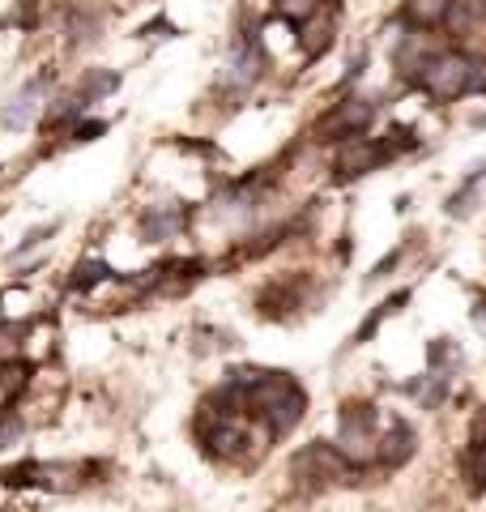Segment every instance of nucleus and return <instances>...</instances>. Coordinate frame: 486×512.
<instances>
[{
	"instance_id": "f257e3e1",
	"label": "nucleus",
	"mask_w": 486,
	"mask_h": 512,
	"mask_svg": "<svg viewBox=\"0 0 486 512\" xmlns=\"http://www.w3.org/2000/svg\"><path fill=\"white\" fill-rule=\"evenodd\" d=\"M243 414L261 423L273 440H286L290 431L303 423L307 393L290 372H269V367H261L252 384H243Z\"/></svg>"
},
{
	"instance_id": "f03ea898",
	"label": "nucleus",
	"mask_w": 486,
	"mask_h": 512,
	"mask_svg": "<svg viewBox=\"0 0 486 512\" xmlns=\"http://www.w3.org/2000/svg\"><path fill=\"white\" fill-rule=\"evenodd\" d=\"M414 86L423 90L431 103L474 99V94H486V60L465 52V47H444V52H435L423 64V73L414 77Z\"/></svg>"
},
{
	"instance_id": "7ed1b4c3",
	"label": "nucleus",
	"mask_w": 486,
	"mask_h": 512,
	"mask_svg": "<svg viewBox=\"0 0 486 512\" xmlns=\"http://www.w3.org/2000/svg\"><path fill=\"white\" fill-rule=\"evenodd\" d=\"M290 478H295L299 491L316 495V491H329V487H354L363 478V470H354L333 440H312L290 457Z\"/></svg>"
},
{
	"instance_id": "20e7f679",
	"label": "nucleus",
	"mask_w": 486,
	"mask_h": 512,
	"mask_svg": "<svg viewBox=\"0 0 486 512\" xmlns=\"http://www.w3.org/2000/svg\"><path fill=\"white\" fill-rule=\"evenodd\" d=\"M333 444L342 448V457L354 470H363V474L376 470L380 466V410L371 402H346Z\"/></svg>"
},
{
	"instance_id": "39448f33",
	"label": "nucleus",
	"mask_w": 486,
	"mask_h": 512,
	"mask_svg": "<svg viewBox=\"0 0 486 512\" xmlns=\"http://www.w3.org/2000/svg\"><path fill=\"white\" fill-rule=\"evenodd\" d=\"M376 116H380L376 99H367V94H346L342 103H333L316 120L312 133H316L320 146H342V141H350V137H367L371 124H376Z\"/></svg>"
},
{
	"instance_id": "423d86ee",
	"label": "nucleus",
	"mask_w": 486,
	"mask_h": 512,
	"mask_svg": "<svg viewBox=\"0 0 486 512\" xmlns=\"http://www.w3.org/2000/svg\"><path fill=\"white\" fill-rule=\"evenodd\" d=\"M384 163H388V154L380 146V137H350L342 146H333V180L337 184L363 180V175L380 171Z\"/></svg>"
},
{
	"instance_id": "0eeeda50",
	"label": "nucleus",
	"mask_w": 486,
	"mask_h": 512,
	"mask_svg": "<svg viewBox=\"0 0 486 512\" xmlns=\"http://www.w3.org/2000/svg\"><path fill=\"white\" fill-rule=\"evenodd\" d=\"M47 82H52L47 73L30 77V82H26L18 94H13L9 103H0V124L13 128V133H26V128L47 111Z\"/></svg>"
},
{
	"instance_id": "6e6552de",
	"label": "nucleus",
	"mask_w": 486,
	"mask_h": 512,
	"mask_svg": "<svg viewBox=\"0 0 486 512\" xmlns=\"http://www.w3.org/2000/svg\"><path fill=\"white\" fill-rule=\"evenodd\" d=\"M418 453V431L405 423L401 414H388V427H380V470H401L410 466Z\"/></svg>"
},
{
	"instance_id": "1a4fd4ad",
	"label": "nucleus",
	"mask_w": 486,
	"mask_h": 512,
	"mask_svg": "<svg viewBox=\"0 0 486 512\" xmlns=\"http://www.w3.org/2000/svg\"><path fill=\"white\" fill-rule=\"evenodd\" d=\"M141 239L145 244H167V239H175L184 227H188V210L175 201H158V205H145L141 210Z\"/></svg>"
},
{
	"instance_id": "9d476101",
	"label": "nucleus",
	"mask_w": 486,
	"mask_h": 512,
	"mask_svg": "<svg viewBox=\"0 0 486 512\" xmlns=\"http://www.w3.org/2000/svg\"><path fill=\"white\" fill-rule=\"evenodd\" d=\"M482 184H486V158H478V163L465 171V180L448 192V201H444L448 218H469L474 214L478 201H482Z\"/></svg>"
},
{
	"instance_id": "9b49d317",
	"label": "nucleus",
	"mask_w": 486,
	"mask_h": 512,
	"mask_svg": "<svg viewBox=\"0 0 486 512\" xmlns=\"http://www.w3.org/2000/svg\"><path fill=\"white\" fill-rule=\"evenodd\" d=\"M30 380H35V363H26V359H0V414L13 410L26 397L30 389Z\"/></svg>"
},
{
	"instance_id": "f8f14e48",
	"label": "nucleus",
	"mask_w": 486,
	"mask_h": 512,
	"mask_svg": "<svg viewBox=\"0 0 486 512\" xmlns=\"http://www.w3.org/2000/svg\"><path fill=\"white\" fill-rule=\"evenodd\" d=\"M457 0H405L401 13H397V22L405 30H440L448 22V13Z\"/></svg>"
},
{
	"instance_id": "ddd939ff",
	"label": "nucleus",
	"mask_w": 486,
	"mask_h": 512,
	"mask_svg": "<svg viewBox=\"0 0 486 512\" xmlns=\"http://www.w3.org/2000/svg\"><path fill=\"white\" fill-rule=\"evenodd\" d=\"M116 90H120V73H111V69H86L73 94L90 107V103H99V99H107V94H116Z\"/></svg>"
},
{
	"instance_id": "4468645a",
	"label": "nucleus",
	"mask_w": 486,
	"mask_h": 512,
	"mask_svg": "<svg viewBox=\"0 0 486 512\" xmlns=\"http://www.w3.org/2000/svg\"><path fill=\"white\" fill-rule=\"evenodd\" d=\"M111 278H116V274H111L107 261H77L73 274H69V291L86 295V291H94V286H103V282H111Z\"/></svg>"
},
{
	"instance_id": "2eb2a0df",
	"label": "nucleus",
	"mask_w": 486,
	"mask_h": 512,
	"mask_svg": "<svg viewBox=\"0 0 486 512\" xmlns=\"http://www.w3.org/2000/svg\"><path fill=\"white\" fill-rule=\"evenodd\" d=\"M405 299H410V291H397L393 299H384V303H376V312H371V316L363 320V325H359V333H354V338H350V342H354V346H363V342H371V338H376V329L384 325V320L401 312V303H405Z\"/></svg>"
},
{
	"instance_id": "dca6fc26",
	"label": "nucleus",
	"mask_w": 486,
	"mask_h": 512,
	"mask_svg": "<svg viewBox=\"0 0 486 512\" xmlns=\"http://www.w3.org/2000/svg\"><path fill=\"white\" fill-rule=\"evenodd\" d=\"M278 5V13L286 22H295V26H303V22H312L316 13H320V0H273Z\"/></svg>"
},
{
	"instance_id": "f3484780",
	"label": "nucleus",
	"mask_w": 486,
	"mask_h": 512,
	"mask_svg": "<svg viewBox=\"0 0 486 512\" xmlns=\"http://www.w3.org/2000/svg\"><path fill=\"white\" fill-rule=\"evenodd\" d=\"M22 436H26V419H22V414H18V410H5V414H0V453H9V448L18 444Z\"/></svg>"
},
{
	"instance_id": "a211bd4d",
	"label": "nucleus",
	"mask_w": 486,
	"mask_h": 512,
	"mask_svg": "<svg viewBox=\"0 0 486 512\" xmlns=\"http://www.w3.org/2000/svg\"><path fill=\"white\" fill-rule=\"evenodd\" d=\"M56 231H60V222H43V227H35V231H26V235H22V244H18V248H13V252H9V261H22V256H26L30 248H43V244H47V239H52Z\"/></svg>"
},
{
	"instance_id": "6ab92c4d",
	"label": "nucleus",
	"mask_w": 486,
	"mask_h": 512,
	"mask_svg": "<svg viewBox=\"0 0 486 512\" xmlns=\"http://www.w3.org/2000/svg\"><path fill=\"white\" fill-rule=\"evenodd\" d=\"M103 133H107V120H77L69 128V141L73 146H86V141H99Z\"/></svg>"
},
{
	"instance_id": "aec40b11",
	"label": "nucleus",
	"mask_w": 486,
	"mask_h": 512,
	"mask_svg": "<svg viewBox=\"0 0 486 512\" xmlns=\"http://www.w3.org/2000/svg\"><path fill=\"white\" fill-rule=\"evenodd\" d=\"M401 256H405V244H401L397 252H388L384 261H380V265H376V269H371V274H367V282H380V278H388V274H393V269H397V261H401Z\"/></svg>"
},
{
	"instance_id": "412c9836",
	"label": "nucleus",
	"mask_w": 486,
	"mask_h": 512,
	"mask_svg": "<svg viewBox=\"0 0 486 512\" xmlns=\"http://www.w3.org/2000/svg\"><path fill=\"white\" fill-rule=\"evenodd\" d=\"M469 320H474V329H478L482 338H486V299H478L474 308H469Z\"/></svg>"
},
{
	"instance_id": "4be33fe9",
	"label": "nucleus",
	"mask_w": 486,
	"mask_h": 512,
	"mask_svg": "<svg viewBox=\"0 0 486 512\" xmlns=\"http://www.w3.org/2000/svg\"><path fill=\"white\" fill-rule=\"evenodd\" d=\"M0 171H5V167H0Z\"/></svg>"
}]
</instances>
